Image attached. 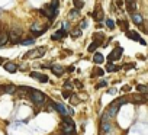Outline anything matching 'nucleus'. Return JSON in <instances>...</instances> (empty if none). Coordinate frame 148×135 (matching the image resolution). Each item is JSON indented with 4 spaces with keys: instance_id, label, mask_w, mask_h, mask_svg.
Here are the masks:
<instances>
[{
    "instance_id": "1",
    "label": "nucleus",
    "mask_w": 148,
    "mask_h": 135,
    "mask_svg": "<svg viewBox=\"0 0 148 135\" xmlns=\"http://www.w3.org/2000/svg\"><path fill=\"white\" fill-rule=\"evenodd\" d=\"M22 34H23V29H22V28L12 26L10 31H9V34H7L9 39H10V44H20V41H22V39H20Z\"/></svg>"
},
{
    "instance_id": "2",
    "label": "nucleus",
    "mask_w": 148,
    "mask_h": 135,
    "mask_svg": "<svg viewBox=\"0 0 148 135\" xmlns=\"http://www.w3.org/2000/svg\"><path fill=\"white\" fill-rule=\"evenodd\" d=\"M45 52H47V48L45 47H36L35 49H31V51H28V52L25 54V60L28 58H39V57H42V55H45Z\"/></svg>"
},
{
    "instance_id": "3",
    "label": "nucleus",
    "mask_w": 148,
    "mask_h": 135,
    "mask_svg": "<svg viewBox=\"0 0 148 135\" xmlns=\"http://www.w3.org/2000/svg\"><path fill=\"white\" fill-rule=\"evenodd\" d=\"M126 102H128L126 99H118V100H115L113 103H110L109 109H107V113H109V116H110V118L115 116V115L118 113V111H119V106H121V105H125Z\"/></svg>"
},
{
    "instance_id": "4",
    "label": "nucleus",
    "mask_w": 148,
    "mask_h": 135,
    "mask_svg": "<svg viewBox=\"0 0 148 135\" xmlns=\"http://www.w3.org/2000/svg\"><path fill=\"white\" fill-rule=\"evenodd\" d=\"M31 99L34 100V103H38V105H41V103H44L45 100H47V97H45V94L42 93V92H39V90H36V89H34L32 92H31Z\"/></svg>"
},
{
    "instance_id": "5",
    "label": "nucleus",
    "mask_w": 148,
    "mask_h": 135,
    "mask_svg": "<svg viewBox=\"0 0 148 135\" xmlns=\"http://www.w3.org/2000/svg\"><path fill=\"white\" fill-rule=\"evenodd\" d=\"M122 52H124V49H122L121 47L115 48L112 52L109 54V57H107L109 63H112V61H116V60H119V58H121V55H122Z\"/></svg>"
},
{
    "instance_id": "6",
    "label": "nucleus",
    "mask_w": 148,
    "mask_h": 135,
    "mask_svg": "<svg viewBox=\"0 0 148 135\" xmlns=\"http://www.w3.org/2000/svg\"><path fill=\"white\" fill-rule=\"evenodd\" d=\"M61 129H63V132L64 134H74L76 132V125L74 123H67V122H61Z\"/></svg>"
},
{
    "instance_id": "7",
    "label": "nucleus",
    "mask_w": 148,
    "mask_h": 135,
    "mask_svg": "<svg viewBox=\"0 0 148 135\" xmlns=\"http://www.w3.org/2000/svg\"><path fill=\"white\" fill-rule=\"evenodd\" d=\"M126 36H128L129 39H132V41H138L141 45H145V41L141 39V36L138 35L135 31H126Z\"/></svg>"
},
{
    "instance_id": "8",
    "label": "nucleus",
    "mask_w": 148,
    "mask_h": 135,
    "mask_svg": "<svg viewBox=\"0 0 148 135\" xmlns=\"http://www.w3.org/2000/svg\"><path fill=\"white\" fill-rule=\"evenodd\" d=\"M32 90H34L32 87H28V86H22V87L16 89V93H18L19 97H25V96H29Z\"/></svg>"
},
{
    "instance_id": "9",
    "label": "nucleus",
    "mask_w": 148,
    "mask_h": 135,
    "mask_svg": "<svg viewBox=\"0 0 148 135\" xmlns=\"http://www.w3.org/2000/svg\"><path fill=\"white\" fill-rule=\"evenodd\" d=\"M29 76L32 77V78H36V80H39L41 83H47V82H48V77L45 76V74H42V73H35V71H34V73H31Z\"/></svg>"
},
{
    "instance_id": "10",
    "label": "nucleus",
    "mask_w": 148,
    "mask_h": 135,
    "mask_svg": "<svg viewBox=\"0 0 148 135\" xmlns=\"http://www.w3.org/2000/svg\"><path fill=\"white\" fill-rule=\"evenodd\" d=\"M16 86H15V84H5V86H2V87H0V90H2V92H5V93H15V92H16Z\"/></svg>"
},
{
    "instance_id": "11",
    "label": "nucleus",
    "mask_w": 148,
    "mask_h": 135,
    "mask_svg": "<svg viewBox=\"0 0 148 135\" xmlns=\"http://www.w3.org/2000/svg\"><path fill=\"white\" fill-rule=\"evenodd\" d=\"M65 36H67V32H65L64 29H60V31H57V32H54L51 38H52L54 41H57V39H63Z\"/></svg>"
},
{
    "instance_id": "12",
    "label": "nucleus",
    "mask_w": 148,
    "mask_h": 135,
    "mask_svg": "<svg viewBox=\"0 0 148 135\" xmlns=\"http://www.w3.org/2000/svg\"><path fill=\"white\" fill-rule=\"evenodd\" d=\"M48 26H42V28H39V25H32L31 26V31L34 32V35H41L44 31H47Z\"/></svg>"
},
{
    "instance_id": "13",
    "label": "nucleus",
    "mask_w": 148,
    "mask_h": 135,
    "mask_svg": "<svg viewBox=\"0 0 148 135\" xmlns=\"http://www.w3.org/2000/svg\"><path fill=\"white\" fill-rule=\"evenodd\" d=\"M51 68H52V73H54V74H55L57 77L63 76V73H64V70H65L63 65H52Z\"/></svg>"
},
{
    "instance_id": "14",
    "label": "nucleus",
    "mask_w": 148,
    "mask_h": 135,
    "mask_svg": "<svg viewBox=\"0 0 148 135\" xmlns=\"http://www.w3.org/2000/svg\"><path fill=\"white\" fill-rule=\"evenodd\" d=\"M54 109H57L63 116H67V107H65L63 103H55V105H54Z\"/></svg>"
},
{
    "instance_id": "15",
    "label": "nucleus",
    "mask_w": 148,
    "mask_h": 135,
    "mask_svg": "<svg viewBox=\"0 0 148 135\" xmlns=\"http://www.w3.org/2000/svg\"><path fill=\"white\" fill-rule=\"evenodd\" d=\"M93 19H95V20H97V22L103 20V12H102L100 7H97L95 12H93Z\"/></svg>"
},
{
    "instance_id": "16",
    "label": "nucleus",
    "mask_w": 148,
    "mask_h": 135,
    "mask_svg": "<svg viewBox=\"0 0 148 135\" xmlns=\"http://www.w3.org/2000/svg\"><path fill=\"white\" fill-rule=\"evenodd\" d=\"M7 41H9V36H7V32L5 31H0V47H3V45H6Z\"/></svg>"
},
{
    "instance_id": "17",
    "label": "nucleus",
    "mask_w": 148,
    "mask_h": 135,
    "mask_svg": "<svg viewBox=\"0 0 148 135\" xmlns=\"http://www.w3.org/2000/svg\"><path fill=\"white\" fill-rule=\"evenodd\" d=\"M5 70H6L7 73H16L18 65L13 64V63H6V64H5Z\"/></svg>"
},
{
    "instance_id": "18",
    "label": "nucleus",
    "mask_w": 148,
    "mask_h": 135,
    "mask_svg": "<svg viewBox=\"0 0 148 135\" xmlns=\"http://www.w3.org/2000/svg\"><path fill=\"white\" fill-rule=\"evenodd\" d=\"M131 16H132V20H134V23H136V25H142L144 19H142V16L139 15V13H132Z\"/></svg>"
},
{
    "instance_id": "19",
    "label": "nucleus",
    "mask_w": 148,
    "mask_h": 135,
    "mask_svg": "<svg viewBox=\"0 0 148 135\" xmlns=\"http://www.w3.org/2000/svg\"><path fill=\"white\" fill-rule=\"evenodd\" d=\"M103 39H105V35L102 32H96L95 35H93V41L99 42V44H103Z\"/></svg>"
},
{
    "instance_id": "20",
    "label": "nucleus",
    "mask_w": 148,
    "mask_h": 135,
    "mask_svg": "<svg viewBox=\"0 0 148 135\" xmlns=\"http://www.w3.org/2000/svg\"><path fill=\"white\" fill-rule=\"evenodd\" d=\"M93 61H95L96 64H102V63L105 61V57H103L102 54L96 52V54H95V57H93Z\"/></svg>"
},
{
    "instance_id": "21",
    "label": "nucleus",
    "mask_w": 148,
    "mask_h": 135,
    "mask_svg": "<svg viewBox=\"0 0 148 135\" xmlns=\"http://www.w3.org/2000/svg\"><path fill=\"white\" fill-rule=\"evenodd\" d=\"M121 70V67H118V65H113L112 63H109V64L106 65V71L107 73H112V71H119Z\"/></svg>"
},
{
    "instance_id": "22",
    "label": "nucleus",
    "mask_w": 148,
    "mask_h": 135,
    "mask_svg": "<svg viewBox=\"0 0 148 135\" xmlns=\"http://www.w3.org/2000/svg\"><path fill=\"white\" fill-rule=\"evenodd\" d=\"M110 129H112V126H110V123H109V122H103V123H102V132L109 134V132H110Z\"/></svg>"
},
{
    "instance_id": "23",
    "label": "nucleus",
    "mask_w": 148,
    "mask_h": 135,
    "mask_svg": "<svg viewBox=\"0 0 148 135\" xmlns=\"http://www.w3.org/2000/svg\"><path fill=\"white\" fill-rule=\"evenodd\" d=\"M73 3H74V9H77V10H80V9H83L84 7V2L83 0H73Z\"/></svg>"
},
{
    "instance_id": "24",
    "label": "nucleus",
    "mask_w": 148,
    "mask_h": 135,
    "mask_svg": "<svg viewBox=\"0 0 148 135\" xmlns=\"http://www.w3.org/2000/svg\"><path fill=\"white\" fill-rule=\"evenodd\" d=\"M100 45H102V44H99V42L93 41V42H92V44L89 45V51H90V52H93V51H96V48L100 47Z\"/></svg>"
},
{
    "instance_id": "25",
    "label": "nucleus",
    "mask_w": 148,
    "mask_h": 135,
    "mask_svg": "<svg viewBox=\"0 0 148 135\" xmlns=\"http://www.w3.org/2000/svg\"><path fill=\"white\" fill-rule=\"evenodd\" d=\"M34 42H35V38H29V39H22L20 44H22V45H32Z\"/></svg>"
},
{
    "instance_id": "26",
    "label": "nucleus",
    "mask_w": 148,
    "mask_h": 135,
    "mask_svg": "<svg viewBox=\"0 0 148 135\" xmlns=\"http://www.w3.org/2000/svg\"><path fill=\"white\" fill-rule=\"evenodd\" d=\"M118 25L125 31V32L128 31V22H126V20H118Z\"/></svg>"
},
{
    "instance_id": "27",
    "label": "nucleus",
    "mask_w": 148,
    "mask_h": 135,
    "mask_svg": "<svg viewBox=\"0 0 148 135\" xmlns=\"http://www.w3.org/2000/svg\"><path fill=\"white\" fill-rule=\"evenodd\" d=\"M136 90H138V92H142V93H147V94H148V86L138 84V86H136Z\"/></svg>"
},
{
    "instance_id": "28",
    "label": "nucleus",
    "mask_w": 148,
    "mask_h": 135,
    "mask_svg": "<svg viewBox=\"0 0 148 135\" xmlns=\"http://www.w3.org/2000/svg\"><path fill=\"white\" fill-rule=\"evenodd\" d=\"M68 100H70V103H73V105H77V103H80V99H78L76 94H71V97Z\"/></svg>"
},
{
    "instance_id": "29",
    "label": "nucleus",
    "mask_w": 148,
    "mask_h": 135,
    "mask_svg": "<svg viewBox=\"0 0 148 135\" xmlns=\"http://www.w3.org/2000/svg\"><path fill=\"white\" fill-rule=\"evenodd\" d=\"M51 9H52V10H58V0H52V2H51Z\"/></svg>"
},
{
    "instance_id": "30",
    "label": "nucleus",
    "mask_w": 148,
    "mask_h": 135,
    "mask_svg": "<svg viewBox=\"0 0 148 135\" xmlns=\"http://www.w3.org/2000/svg\"><path fill=\"white\" fill-rule=\"evenodd\" d=\"M109 113H107V112H105V113H103V116H102V123L103 122H109V121H110V119H109Z\"/></svg>"
},
{
    "instance_id": "31",
    "label": "nucleus",
    "mask_w": 148,
    "mask_h": 135,
    "mask_svg": "<svg viewBox=\"0 0 148 135\" xmlns=\"http://www.w3.org/2000/svg\"><path fill=\"white\" fill-rule=\"evenodd\" d=\"M106 25H107V28H109V29H113V28H115V22H113L112 19H107Z\"/></svg>"
},
{
    "instance_id": "32",
    "label": "nucleus",
    "mask_w": 148,
    "mask_h": 135,
    "mask_svg": "<svg viewBox=\"0 0 148 135\" xmlns=\"http://www.w3.org/2000/svg\"><path fill=\"white\" fill-rule=\"evenodd\" d=\"M80 35H81V29H80V28L71 32V36H74V38H77V36H80Z\"/></svg>"
},
{
    "instance_id": "33",
    "label": "nucleus",
    "mask_w": 148,
    "mask_h": 135,
    "mask_svg": "<svg viewBox=\"0 0 148 135\" xmlns=\"http://www.w3.org/2000/svg\"><path fill=\"white\" fill-rule=\"evenodd\" d=\"M103 74H105V71L102 70V68H96L93 71V76H103Z\"/></svg>"
},
{
    "instance_id": "34",
    "label": "nucleus",
    "mask_w": 148,
    "mask_h": 135,
    "mask_svg": "<svg viewBox=\"0 0 148 135\" xmlns=\"http://www.w3.org/2000/svg\"><path fill=\"white\" fill-rule=\"evenodd\" d=\"M107 86V83L105 82V80H102V82H99L97 84H96V89H100V87H106Z\"/></svg>"
},
{
    "instance_id": "35",
    "label": "nucleus",
    "mask_w": 148,
    "mask_h": 135,
    "mask_svg": "<svg viewBox=\"0 0 148 135\" xmlns=\"http://www.w3.org/2000/svg\"><path fill=\"white\" fill-rule=\"evenodd\" d=\"M135 9H136V5L134 2H132V3H128V10H129V12H134Z\"/></svg>"
},
{
    "instance_id": "36",
    "label": "nucleus",
    "mask_w": 148,
    "mask_h": 135,
    "mask_svg": "<svg viewBox=\"0 0 148 135\" xmlns=\"http://www.w3.org/2000/svg\"><path fill=\"white\" fill-rule=\"evenodd\" d=\"M67 89H68V90L73 89V83H71V82H65L64 83V90H67Z\"/></svg>"
},
{
    "instance_id": "37",
    "label": "nucleus",
    "mask_w": 148,
    "mask_h": 135,
    "mask_svg": "<svg viewBox=\"0 0 148 135\" xmlns=\"http://www.w3.org/2000/svg\"><path fill=\"white\" fill-rule=\"evenodd\" d=\"M63 97H64V99H70L71 93H70V92H67V90H63Z\"/></svg>"
},
{
    "instance_id": "38",
    "label": "nucleus",
    "mask_w": 148,
    "mask_h": 135,
    "mask_svg": "<svg viewBox=\"0 0 148 135\" xmlns=\"http://www.w3.org/2000/svg\"><path fill=\"white\" fill-rule=\"evenodd\" d=\"M78 12H80V10H77V9H71V10H70V15H71V16H77Z\"/></svg>"
},
{
    "instance_id": "39",
    "label": "nucleus",
    "mask_w": 148,
    "mask_h": 135,
    "mask_svg": "<svg viewBox=\"0 0 148 135\" xmlns=\"http://www.w3.org/2000/svg\"><path fill=\"white\" fill-rule=\"evenodd\" d=\"M80 28H81V29H86V28H87V22H86V20H83V22H81V26H80Z\"/></svg>"
},
{
    "instance_id": "40",
    "label": "nucleus",
    "mask_w": 148,
    "mask_h": 135,
    "mask_svg": "<svg viewBox=\"0 0 148 135\" xmlns=\"http://www.w3.org/2000/svg\"><path fill=\"white\" fill-rule=\"evenodd\" d=\"M76 86L81 89V87H83V83H81V82H78V80H77V82H76Z\"/></svg>"
},
{
    "instance_id": "41",
    "label": "nucleus",
    "mask_w": 148,
    "mask_h": 135,
    "mask_svg": "<svg viewBox=\"0 0 148 135\" xmlns=\"http://www.w3.org/2000/svg\"><path fill=\"white\" fill-rule=\"evenodd\" d=\"M122 90H124V92H129L131 87H129V86H124V87H122Z\"/></svg>"
},
{
    "instance_id": "42",
    "label": "nucleus",
    "mask_w": 148,
    "mask_h": 135,
    "mask_svg": "<svg viewBox=\"0 0 148 135\" xmlns=\"http://www.w3.org/2000/svg\"><path fill=\"white\" fill-rule=\"evenodd\" d=\"M134 65H135V64H128V65H125L124 68H125V70H128V68H132Z\"/></svg>"
},
{
    "instance_id": "43",
    "label": "nucleus",
    "mask_w": 148,
    "mask_h": 135,
    "mask_svg": "<svg viewBox=\"0 0 148 135\" xmlns=\"http://www.w3.org/2000/svg\"><path fill=\"white\" fill-rule=\"evenodd\" d=\"M109 93H110V94H115V93H116V89H109Z\"/></svg>"
},
{
    "instance_id": "44",
    "label": "nucleus",
    "mask_w": 148,
    "mask_h": 135,
    "mask_svg": "<svg viewBox=\"0 0 148 135\" xmlns=\"http://www.w3.org/2000/svg\"><path fill=\"white\" fill-rule=\"evenodd\" d=\"M67 112H68V113H70V115H73V113H74V111H73V109H71V107H68V109H67Z\"/></svg>"
},
{
    "instance_id": "45",
    "label": "nucleus",
    "mask_w": 148,
    "mask_h": 135,
    "mask_svg": "<svg viewBox=\"0 0 148 135\" xmlns=\"http://www.w3.org/2000/svg\"><path fill=\"white\" fill-rule=\"evenodd\" d=\"M3 61H5V58H2V57H0V64H2V63H3Z\"/></svg>"
},
{
    "instance_id": "46",
    "label": "nucleus",
    "mask_w": 148,
    "mask_h": 135,
    "mask_svg": "<svg viewBox=\"0 0 148 135\" xmlns=\"http://www.w3.org/2000/svg\"><path fill=\"white\" fill-rule=\"evenodd\" d=\"M132 2H134V0H126V3H132Z\"/></svg>"
}]
</instances>
